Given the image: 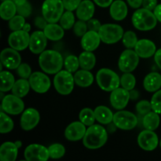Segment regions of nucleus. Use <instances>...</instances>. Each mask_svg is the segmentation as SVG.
I'll return each mask as SVG.
<instances>
[{
	"instance_id": "1",
	"label": "nucleus",
	"mask_w": 161,
	"mask_h": 161,
	"mask_svg": "<svg viewBox=\"0 0 161 161\" xmlns=\"http://www.w3.org/2000/svg\"><path fill=\"white\" fill-rule=\"evenodd\" d=\"M63 57L56 50H44L39 58L41 69L48 74H57L61 70L64 64Z\"/></svg>"
},
{
	"instance_id": "2",
	"label": "nucleus",
	"mask_w": 161,
	"mask_h": 161,
	"mask_svg": "<svg viewBox=\"0 0 161 161\" xmlns=\"http://www.w3.org/2000/svg\"><path fill=\"white\" fill-rule=\"evenodd\" d=\"M108 139L107 130L99 124H93L86 129L83 142L89 149H97L102 147Z\"/></svg>"
},
{
	"instance_id": "3",
	"label": "nucleus",
	"mask_w": 161,
	"mask_h": 161,
	"mask_svg": "<svg viewBox=\"0 0 161 161\" xmlns=\"http://www.w3.org/2000/svg\"><path fill=\"white\" fill-rule=\"evenodd\" d=\"M132 23L135 28L140 31H149L157 26V19L154 13L149 9H138L132 16Z\"/></svg>"
},
{
	"instance_id": "4",
	"label": "nucleus",
	"mask_w": 161,
	"mask_h": 161,
	"mask_svg": "<svg viewBox=\"0 0 161 161\" xmlns=\"http://www.w3.org/2000/svg\"><path fill=\"white\" fill-rule=\"evenodd\" d=\"M99 87L105 91H113L119 87L120 80L117 74L109 69H101L96 75Z\"/></svg>"
},
{
	"instance_id": "5",
	"label": "nucleus",
	"mask_w": 161,
	"mask_h": 161,
	"mask_svg": "<svg viewBox=\"0 0 161 161\" xmlns=\"http://www.w3.org/2000/svg\"><path fill=\"white\" fill-rule=\"evenodd\" d=\"M62 0H45L42 6V17L48 23H57L64 14Z\"/></svg>"
},
{
	"instance_id": "6",
	"label": "nucleus",
	"mask_w": 161,
	"mask_h": 161,
	"mask_svg": "<svg viewBox=\"0 0 161 161\" xmlns=\"http://www.w3.org/2000/svg\"><path fill=\"white\" fill-rule=\"evenodd\" d=\"M75 80L72 72L65 70H61L55 75L53 85L56 91L62 95H68L73 91Z\"/></svg>"
},
{
	"instance_id": "7",
	"label": "nucleus",
	"mask_w": 161,
	"mask_h": 161,
	"mask_svg": "<svg viewBox=\"0 0 161 161\" xmlns=\"http://www.w3.org/2000/svg\"><path fill=\"white\" fill-rule=\"evenodd\" d=\"M101 40L104 43L113 44L119 42L124 36V29L122 27L116 24L102 25L98 31Z\"/></svg>"
},
{
	"instance_id": "8",
	"label": "nucleus",
	"mask_w": 161,
	"mask_h": 161,
	"mask_svg": "<svg viewBox=\"0 0 161 161\" xmlns=\"http://www.w3.org/2000/svg\"><path fill=\"white\" fill-rule=\"evenodd\" d=\"M139 58L135 50L134 51L131 49L125 50L121 53L118 61L119 70L124 73L133 72L138 65Z\"/></svg>"
},
{
	"instance_id": "9",
	"label": "nucleus",
	"mask_w": 161,
	"mask_h": 161,
	"mask_svg": "<svg viewBox=\"0 0 161 161\" xmlns=\"http://www.w3.org/2000/svg\"><path fill=\"white\" fill-rule=\"evenodd\" d=\"M113 123L121 130H132L138 124V117L130 112L119 111L114 114Z\"/></svg>"
},
{
	"instance_id": "10",
	"label": "nucleus",
	"mask_w": 161,
	"mask_h": 161,
	"mask_svg": "<svg viewBox=\"0 0 161 161\" xmlns=\"http://www.w3.org/2000/svg\"><path fill=\"white\" fill-rule=\"evenodd\" d=\"M25 104L21 97L13 94H8L2 101V109L10 115H18L24 111Z\"/></svg>"
},
{
	"instance_id": "11",
	"label": "nucleus",
	"mask_w": 161,
	"mask_h": 161,
	"mask_svg": "<svg viewBox=\"0 0 161 161\" xmlns=\"http://www.w3.org/2000/svg\"><path fill=\"white\" fill-rule=\"evenodd\" d=\"M31 87L35 92L44 94L47 92L51 86L50 78L46 74L40 72H36L31 75L28 79Z\"/></svg>"
},
{
	"instance_id": "12",
	"label": "nucleus",
	"mask_w": 161,
	"mask_h": 161,
	"mask_svg": "<svg viewBox=\"0 0 161 161\" xmlns=\"http://www.w3.org/2000/svg\"><path fill=\"white\" fill-rule=\"evenodd\" d=\"M25 158L28 161H47L50 158L48 148L39 144L29 145L25 150Z\"/></svg>"
},
{
	"instance_id": "13",
	"label": "nucleus",
	"mask_w": 161,
	"mask_h": 161,
	"mask_svg": "<svg viewBox=\"0 0 161 161\" xmlns=\"http://www.w3.org/2000/svg\"><path fill=\"white\" fill-rule=\"evenodd\" d=\"M30 35L23 29L14 31L9 36L8 42L9 46L18 51L24 50L29 46Z\"/></svg>"
},
{
	"instance_id": "14",
	"label": "nucleus",
	"mask_w": 161,
	"mask_h": 161,
	"mask_svg": "<svg viewBox=\"0 0 161 161\" xmlns=\"http://www.w3.org/2000/svg\"><path fill=\"white\" fill-rule=\"evenodd\" d=\"M138 143L143 150L153 151L158 146V136L153 130H142L138 137Z\"/></svg>"
},
{
	"instance_id": "15",
	"label": "nucleus",
	"mask_w": 161,
	"mask_h": 161,
	"mask_svg": "<svg viewBox=\"0 0 161 161\" xmlns=\"http://www.w3.org/2000/svg\"><path fill=\"white\" fill-rule=\"evenodd\" d=\"M2 64L6 69H16L19 67L21 61V57L18 50L11 48H6L2 51L0 55Z\"/></svg>"
},
{
	"instance_id": "16",
	"label": "nucleus",
	"mask_w": 161,
	"mask_h": 161,
	"mask_svg": "<svg viewBox=\"0 0 161 161\" xmlns=\"http://www.w3.org/2000/svg\"><path fill=\"white\" fill-rule=\"evenodd\" d=\"M129 100L130 92L124 87L116 88L110 94V103L115 109H124L128 104Z\"/></svg>"
},
{
	"instance_id": "17",
	"label": "nucleus",
	"mask_w": 161,
	"mask_h": 161,
	"mask_svg": "<svg viewBox=\"0 0 161 161\" xmlns=\"http://www.w3.org/2000/svg\"><path fill=\"white\" fill-rule=\"evenodd\" d=\"M40 119L39 113L32 108H27L20 117V127L25 130H31L38 125Z\"/></svg>"
},
{
	"instance_id": "18",
	"label": "nucleus",
	"mask_w": 161,
	"mask_h": 161,
	"mask_svg": "<svg viewBox=\"0 0 161 161\" xmlns=\"http://www.w3.org/2000/svg\"><path fill=\"white\" fill-rule=\"evenodd\" d=\"M47 44V37L44 31H34L30 36L29 50L35 54L42 53Z\"/></svg>"
},
{
	"instance_id": "19",
	"label": "nucleus",
	"mask_w": 161,
	"mask_h": 161,
	"mask_svg": "<svg viewBox=\"0 0 161 161\" xmlns=\"http://www.w3.org/2000/svg\"><path fill=\"white\" fill-rule=\"evenodd\" d=\"M86 131V125L81 121H75L68 126L64 131V136L69 141H79L83 138Z\"/></svg>"
},
{
	"instance_id": "20",
	"label": "nucleus",
	"mask_w": 161,
	"mask_h": 161,
	"mask_svg": "<svg viewBox=\"0 0 161 161\" xmlns=\"http://www.w3.org/2000/svg\"><path fill=\"white\" fill-rule=\"evenodd\" d=\"M135 50L140 58H149L157 52L155 43L149 39H140L135 47Z\"/></svg>"
},
{
	"instance_id": "21",
	"label": "nucleus",
	"mask_w": 161,
	"mask_h": 161,
	"mask_svg": "<svg viewBox=\"0 0 161 161\" xmlns=\"http://www.w3.org/2000/svg\"><path fill=\"white\" fill-rule=\"evenodd\" d=\"M101 41L102 40L98 32L88 31L84 36H82L81 46L84 50L92 52L99 47Z\"/></svg>"
},
{
	"instance_id": "22",
	"label": "nucleus",
	"mask_w": 161,
	"mask_h": 161,
	"mask_svg": "<svg viewBox=\"0 0 161 161\" xmlns=\"http://www.w3.org/2000/svg\"><path fill=\"white\" fill-rule=\"evenodd\" d=\"M95 11V7L91 0H83L76 9V16L80 20L87 21L93 17Z\"/></svg>"
},
{
	"instance_id": "23",
	"label": "nucleus",
	"mask_w": 161,
	"mask_h": 161,
	"mask_svg": "<svg viewBox=\"0 0 161 161\" xmlns=\"http://www.w3.org/2000/svg\"><path fill=\"white\" fill-rule=\"evenodd\" d=\"M18 154V148L15 142H6L0 147V160L2 161H14Z\"/></svg>"
},
{
	"instance_id": "24",
	"label": "nucleus",
	"mask_w": 161,
	"mask_h": 161,
	"mask_svg": "<svg viewBox=\"0 0 161 161\" xmlns=\"http://www.w3.org/2000/svg\"><path fill=\"white\" fill-rule=\"evenodd\" d=\"M110 15L115 20H122L127 15V6L123 0H116L110 6Z\"/></svg>"
},
{
	"instance_id": "25",
	"label": "nucleus",
	"mask_w": 161,
	"mask_h": 161,
	"mask_svg": "<svg viewBox=\"0 0 161 161\" xmlns=\"http://www.w3.org/2000/svg\"><path fill=\"white\" fill-rule=\"evenodd\" d=\"M143 86L148 92H156L161 87V75L157 72H150L144 79Z\"/></svg>"
},
{
	"instance_id": "26",
	"label": "nucleus",
	"mask_w": 161,
	"mask_h": 161,
	"mask_svg": "<svg viewBox=\"0 0 161 161\" xmlns=\"http://www.w3.org/2000/svg\"><path fill=\"white\" fill-rule=\"evenodd\" d=\"M75 83L80 87H88L94 82V75L90 72V70L77 71L74 75Z\"/></svg>"
},
{
	"instance_id": "27",
	"label": "nucleus",
	"mask_w": 161,
	"mask_h": 161,
	"mask_svg": "<svg viewBox=\"0 0 161 161\" xmlns=\"http://www.w3.org/2000/svg\"><path fill=\"white\" fill-rule=\"evenodd\" d=\"M44 33L47 39L52 41L61 40L64 37V28L55 23H49L44 28Z\"/></svg>"
},
{
	"instance_id": "28",
	"label": "nucleus",
	"mask_w": 161,
	"mask_h": 161,
	"mask_svg": "<svg viewBox=\"0 0 161 161\" xmlns=\"http://www.w3.org/2000/svg\"><path fill=\"white\" fill-rule=\"evenodd\" d=\"M94 113H95L96 119L100 124L107 125V124H110L113 121L114 115H113L111 109H109L108 107L104 106V105L97 106L94 110Z\"/></svg>"
},
{
	"instance_id": "29",
	"label": "nucleus",
	"mask_w": 161,
	"mask_h": 161,
	"mask_svg": "<svg viewBox=\"0 0 161 161\" xmlns=\"http://www.w3.org/2000/svg\"><path fill=\"white\" fill-rule=\"evenodd\" d=\"M17 13V5L13 0H5L0 6V15L5 20H9Z\"/></svg>"
},
{
	"instance_id": "30",
	"label": "nucleus",
	"mask_w": 161,
	"mask_h": 161,
	"mask_svg": "<svg viewBox=\"0 0 161 161\" xmlns=\"http://www.w3.org/2000/svg\"><path fill=\"white\" fill-rule=\"evenodd\" d=\"M160 119L158 113L154 111H151L143 116L142 125L146 130H154L158 128L160 125Z\"/></svg>"
},
{
	"instance_id": "31",
	"label": "nucleus",
	"mask_w": 161,
	"mask_h": 161,
	"mask_svg": "<svg viewBox=\"0 0 161 161\" xmlns=\"http://www.w3.org/2000/svg\"><path fill=\"white\" fill-rule=\"evenodd\" d=\"M30 87H31V85H30L29 81L27 80V79L21 78L20 80H18L15 82L11 91L14 95L23 97L29 92Z\"/></svg>"
},
{
	"instance_id": "32",
	"label": "nucleus",
	"mask_w": 161,
	"mask_h": 161,
	"mask_svg": "<svg viewBox=\"0 0 161 161\" xmlns=\"http://www.w3.org/2000/svg\"><path fill=\"white\" fill-rule=\"evenodd\" d=\"M80 67L86 70H91L96 64V58L91 51H86L80 53L79 57Z\"/></svg>"
},
{
	"instance_id": "33",
	"label": "nucleus",
	"mask_w": 161,
	"mask_h": 161,
	"mask_svg": "<svg viewBox=\"0 0 161 161\" xmlns=\"http://www.w3.org/2000/svg\"><path fill=\"white\" fill-rule=\"evenodd\" d=\"M0 75H1V86H0L1 92H7L12 90L15 83V80L13 74L7 71H2Z\"/></svg>"
},
{
	"instance_id": "34",
	"label": "nucleus",
	"mask_w": 161,
	"mask_h": 161,
	"mask_svg": "<svg viewBox=\"0 0 161 161\" xmlns=\"http://www.w3.org/2000/svg\"><path fill=\"white\" fill-rule=\"evenodd\" d=\"M79 117H80V120L88 127L93 125L96 119L94 111L89 108H85L82 109L79 115Z\"/></svg>"
},
{
	"instance_id": "35",
	"label": "nucleus",
	"mask_w": 161,
	"mask_h": 161,
	"mask_svg": "<svg viewBox=\"0 0 161 161\" xmlns=\"http://www.w3.org/2000/svg\"><path fill=\"white\" fill-rule=\"evenodd\" d=\"M14 121L6 115V113L1 112L0 114V133L6 134L10 132L14 128Z\"/></svg>"
},
{
	"instance_id": "36",
	"label": "nucleus",
	"mask_w": 161,
	"mask_h": 161,
	"mask_svg": "<svg viewBox=\"0 0 161 161\" xmlns=\"http://www.w3.org/2000/svg\"><path fill=\"white\" fill-rule=\"evenodd\" d=\"M60 25L64 29L69 30L75 25V17L72 11L67 10L63 14L60 19Z\"/></svg>"
},
{
	"instance_id": "37",
	"label": "nucleus",
	"mask_w": 161,
	"mask_h": 161,
	"mask_svg": "<svg viewBox=\"0 0 161 161\" xmlns=\"http://www.w3.org/2000/svg\"><path fill=\"white\" fill-rule=\"evenodd\" d=\"M120 84L122 87L125 88L127 91L133 90L136 84L135 75L130 72H125L120 78Z\"/></svg>"
},
{
	"instance_id": "38",
	"label": "nucleus",
	"mask_w": 161,
	"mask_h": 161,
	"mask_svg": "<svg viewBox=\"0 0 161 161\" xmlns=\"http://www.w3.org/2000/svg\"><path fill=\"white\" fill-rule=\"evenodd\" d=\"M123 43L127 48H135L138 42V38L136 34L132 31H127L123 36Z\"/></svg>"
},
{
	"instance_id": "39",
	"label": "nucleus",
	"mask_w": 161,
	"mask_h": 161,
	"mask_svg": "<svg viewBox=\"0 0 161 161\" xmlns=\"http://www.w3.org/2000/svg\"><path fill=\"white\" fill-rule=\"evenodd\" d=\"M65 69L70 72H75L78 69L80 64V60L75 55H69L65 58L64 61Z\"/></svg>"
},
{
	"instance_id": "40",
	"label": "nucleus",
	"mask_w": 161,
	"mask_h": 161,
	"mask_svg": "<svg viewBox=\"0 0 161 161\" xmlns=\"http://www.w3.org/2000/svg\"><path fill=\"white\" fill-rule=\"evenodd\" d=\"M49 154L50 157L52 159H59L64 157L65 153V149L63 146V145L59 144V143H54L51 145L48 148Z\"/></svg>"
},
{
	"instance_id": "41",
	"label": "nucleus",
	"mask_w": 161,
	"mask_h": 161,
	"mask_svg": "<svg viewBox=\"0 0 161 161\" xmlns=\"http://www.w3.org/2000/svg\"><path fill=\"white\" fill-rule=\"evenodd\" d=\"M25 24V17L18 14V15H15L13 18L9 20V28L13 31H18V30H21L23 28Z\"/></svg>"
},
{
	"instance_id": "42",
	"label": "nucleus",
	"mask_w": 161,
	"mask_h": 161,
	"mask_svg": "<svg viewBox=\"0 0 161 161\" xmlns=\"http://www.w3.org/2000/svg\"><path fill=\"white\" fill-rule=\"evenodd\" d=\"M151 105L153 111L161 114V90L156 91L151 99Z\"/></svg>"
},
{
	"instance_id": "43",
	"label": "nucleus",
	"mask_w": 161,
	"mask_h": 161,
	"mask_svg": "<svg viewBox=\"0 0 161 161\" xmlns=\"http://www.w3.org/2000/svg\"><path fill=\"white\" fill-rule=\"evenodd\" d=\"M151 110H153L151 102H148V101H140L136 105V111L140 116H145L148 113L151 112Z\"/></svg>"
},
{
	"instance_id": "44",
	"label": "nucleus",
	"mask_w": 161,
	"mask_h": 161,
	"mask_svg": "<svg viewBox=\"0 0 161 161\" xmlns=\"http://www.w3.org/2000/svg\"><path fill=\"white\" fill-rule=\"evenodd\" d=\"M87 25H86V21L84 20H80L75 23L73 26V31L75 34V36H79V37H82L84 36L87 31Z\"/></svg>"
},
{
	"instance_id": "45",
	"label": "nucleus",
	"mask_w": 161,
	"mask_h": 161,
	"mask_svg": "<svg viewBox=\"0 0 161 161\" xmlns=\"http://www.w3.org/2000/svg\"><path fill=\"white\" fill-rule=\"evenodd\" d=\"M17 69V75L22 79H29V77L32 74L31 73V67L28 64H26V63L20 64Z\"/></svg>"
},
{
	"instance_id": "46",
	"label": "nucleus",
	"mask_w": 161,
	"mask_h": 161,
	"mask_svg": "<svg viewBox=\"0 0 161 161\" xmlns=\"http://www.w3.org/2000/svg\"><path fill=\"white\" fill-rule=\"evenodd\" d=\"M31 9L32 8H31V4L28 2H26L25 4L17 6V13L23 17H28L31 15Z\"/></svg>"
},
{
	"instance_id": "47",
	"label": "nucleus",
	"mask_w": 161,
	"mask_h": 161,
	"mask_svg": "<svg viewBox=\"0 0 161 161\" xmlns=\"http://www.w3.org/2000/svg\"><path fill=\"white\" fill-rule=\"evenodd\" d=\"M64 9L69 11H73L78 8L82 0H62Z\"/></svg>"
},
{
	"instance_id": "48",
	"label": "nucleus",
	"mask_w": 161,
	"mask_h": 161,
	"mask_svg": "<svg viewBox=\"0 0 161 161\" xmlns=\"http://www.w3.org/2000/svg\"><path fill=\"white\" fill-rule=\"evenodd\" d=\"M86 25H87L88 31H97V32H98L101 27H102L101 22L98 20H97V19L94 18H91L89 20H87Z\"/></svg>"
},
{
	"instance_id": "49",
	"label": "nucleus",
	"mask_w": 161,
	"mask_h": 161,
	"mask_svg": "<svg viewBox=\"0 0 161 161\" xmlns=\"http://www.w3.org/2000/svg\"><path fill=\"white\" fill-rule=\"evenodd\" d=\"M35 25H36L37 28H40V29H43L47 27V25H48V22L47 21L45 18L43 17H37L35 19Z\"/></svg>"
},
{
	"instance_id": "50",
	"label": "nucleus",
	"mask_w": 161,
	"mask_h": 161,
	"mask_svg": "<svg viewBox=\"0 0 161 161\" xmlns=\"http://www.w3.org/2000/svg\"><path fill=\"white\" fill-rule=\"evenodd\" d=\"M142 6L143 8L153 10L157 6V0H143Z\"/></svg>"
},
{
	"instance_id": "51",
	"label": "nucleus",
	"mask_w": 161,
	"mask_h": 161,
	"mask_svg": "<svg viewBox=\"0 0 161 161\" xmlns=\"http://www.w3.org/2000/svg\"><path fill=\"white\" fill-rule=\"evenodd\" d=\"M113 0H94V3L97 4L98 6L101 7H108V6H111V4L113 3Z\"/></svg>"
},
{
	"instance_id": "52",
	"label": "nucleus",
	"mask_w": 161,
	"mask_h": 161,
	"mask_svg": "<svg viewBox=\"0 0 161 161\" xmlns=\"http://www.w3.org/2000/svg\"><path fill=\"white\" fill-rule=\"evenodd\" d=\"M127 1L128 4L130 5V7L138 9V8H139L142 5L143 0H127Z\"/></svg>"
},
{
	"instance_id": "53",
	"label": "nucleus",
	"mask_w": 161,
	"mask_h": 161,
	"mask_svg": "<svg viewBox=\"0 0 161 161\" xmlns=\"http://www.w3.org/2000/svg\"><path fill=\"white\" fill-rule=\"evenodd\" d=\"M154 60H155L157 65L158 66L159 69L161 70V49H159L155 53V54H154Z\"/></svg>"
},
{
	"instance_id": "54",
	"label": "nucleus",
	"mask_w": 161,
	"mask_h": 161,
	"mask_svg": "<svg viewBox=\"0 0 161 161\" xmlns=\"http://www.w3.org/2000/svg\"><path fill=\"white\" fill-rule=\"evenodd\" d=\"M154 14H155L156 17H157V20L161 22V4L157 5L156 8L154 9Z\"/></svg>"
},
{
	"instance_id": "55",
	"label": "nucleus",
	"mask_w": 161,
	"mask_h": 161,
	"mask_svg": "<svg viewBox=\"0 0 161 161\" xmlns=\"http://www.w3.org/2000/svg\"><path fill=\"white\" fill-rule=\"evenodd\" d=\"M129 92H130V99L131 100H136L139 97V93L135 90L133 89L131 91H129Z\"/></svg>"
},
{
	"instance_id": "56",
	"label": "nucleus",
	"mask_w": 161,
	"mask_h": 161,
	"mask_svg": "<svg viewBox=\"0 0 161 161\" xmlns=\"http://www.w3.org/2000/svg\"><path fill=\"white\" fill-rule=\"evenodd\" d=\"M113 122H111L110 124H107V125H108V129H107V130H108V131H109L110 133H113V132L116 131V129L118 128V127H116V124Z\"/></svg>"
},
{
	"instance_id": "57",
	"label": "nucleus",
	"mask_w": 161,
	"mask_h": 161,
	"mask_svg": "<svg viewBox=\"0 0 161 161\" xmlns=\"http://www.w3.org/2000/svg\"><path fill=\"white\" fill-rule=\"evenodd\" d=\"M22 29H23L24 31H27V32H28V31H29L30 30H31V25H30V24H28V23H25Z\"/></svg>"
},
{
	"instance_id": "58",
	"label": "nucleus",
	"mask_w": 161,
	"mask_h": 161,
	"mask_svg": "<svg viewBox=\"0 0 161 161\" xmlns=\"http://www.w3.org/2000/svg\"><path fill=\"white\" fill-rule=\"evenodd\" d=\"M15 3V4L17 6H21V5L25 4L27 2V0H13Z\"/></svg>"
},
{
	"instance_id": "59",
	"label": "nucleus",
	"mask_w": 161,
	"mask_h": 161,
	"mask_svg": "<svg viewBox=\"0 0 161 161\" xmlns=\"http://www.w3.org/2000/svg\"><path fill=\"white\" fill-rule=\"evenodd\" d=\"M15 144H16V146H17V148H18V149H20V148L21 147V146H22V143H21V142H20V141L15 142Z\"/></svg>"
},
{
	"instance_id": "60",
	"label": "nucleus",
	"mask_w": 161,
	"mask_h": 161,
	"mask_svg": "<svg viewBox=\"0 0 161 161\" xmlns=\"http://www.w3.org/2000/svg\"><path fill=\"white\" fill-rule=\"evenodd\" d=\"M160 147H161V140H160Z\"/></svg>"
},
{
	"instance_id": "61",
	"label": "nucleus",
	"mask_w": 161,
	"mask_h": 161,
	"mask_svg": "<svg viewBox=\"0 0 161 161\" xmlns=\"http://www.w3.org/2000/svg\"><path fill=\"white\" fill-rule=\"evenodd\" d=\"M2 1H5V0H2Z\"/></svg>"
}]
</instances>
